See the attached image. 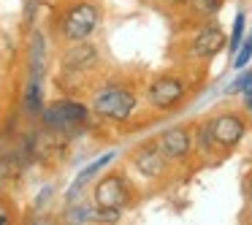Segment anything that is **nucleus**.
Returning a JSON list of instances; mask_svg holds the SVG:
<instances>
[{
    "label": "nucleus",
    "instance_id": "nucleus-17",
    "mask_svg": "<svg viewBox=\"0 0 252 225\" xmlns=\"http://www.w3.org/2000/svg\"><path fill=\"white\" fill-rule=\"evenodd\" d=\"M220 0H203V11H214Z\"/></svg>",
    "mask_w": 252,
    "mask_h": 225
},
{
    "label": "nucleus",
    "instance_id": "nucleus-10",
    "mask_svg": "<svg viewBox=\"0 0 252 225\" xmlns=\"http://www.w3.org/2000/svg\"><path fill=\"white\" fill-rule=\"evenodd\" d=\"M111 160H114V152H106V155H103V158H98V160H95V163H90V165H87V168H84V171H82V174H79V176H76V185H73V187H71V193H68V201H71V198H73V195H76V193H79V190H82V187H84V185H87V179H93V176H95V174H98V171H100V168H103V165H109V163H111Z\"/></svg>",
    "mask_w": 252,
    "mask_h": 225
},
{
    "label": "nucleus",
    "instance_id": "nucleus-16",
    "mask_svg": "<svg viewBox=\"0 0 252 225\" xmlns=\"http://www.w3.org/2000/svg\"><path fill=\"white\" fill-rule=\"evenodd\" d=\"M93 217V209H73V212H68V220H90Z\"/></svg>",
    "mask_w": 252,
    "mask_h": 225
},
{
    "label": "nucleus",
    "instance_id": "nucleus-1",
    "mask_svg": "<svg viewBox=\"0 0 252 225\" xmlns=\"http://www.w3.org/2000/svg\"><path fill=\"white\" fill-rule=\"evenodd\" d=\"M93 109L98 111L100 117H109V120H125V117H130V111L136 109V98L122 87H109V90L95 95Z\"/></svg>",
    "mask_w": 252,
    "mask_h": 225
},
{
    "label": "nucleus",
    "instance_id": "nucleus-14",
    "mask_svg": "<svg viewBox=\"0 0 252 225\" xmlns=\"http://www.w3.org/2000/svg\"><path fill=\"white\" fill-rule=\"evenodd\" d=\"M241 33H244V14H236V22H233V33H230V52H236V49H239Z\"/></svg>",
    "mask_w": 252,
    "mask_h": 225
},
{
    "label": "nucleus",
    "instance_id": "nucleus-15",
    "mask_svg": "<svg viewBox=\"0 0 252 225\" xmlns=\"http://www.w3.org/2000/svg\"><path fill=\"white\" fill-rule=\"evenodd\" d=\"M250 57H252V35L241 44V49H239V55H236V60H233V65L236 68H244L247 63H250Z\"/></svg>",
    "mask_w": 252,
    "mask_h": 225
},
{
    "label": "nucleus",
    "instance_id": "nucleus-19",
    "mask_svg": "<svg viewBox=\"0 0 252 225\" xmlns=\"http://www.w3.org/2000/svg\"><path fill=\"white\" fill-rule=\"evenodd\" d=\"M174 3H192V0H174Z\"/></svg>",
    "mask_w": 252,
    "mask_h": 225
},
{
    "label": "nucleus",
    "instance_id": "nucleus-7",
    "mask_svg": "<svg viewBox=\"0 0 252 225\" xmlns=\"http://www.w3.org/2000/svg\"><path fill=\"white\" fill-rule=\"evenodd\" d=\"M187 149H190V133L182 130V128L165 130L160 136V152L165 158H182V155H187Z\"/></svg>",
    "mask_w": 252,
    "mask_h": 225
},
{
    "label": "nucleus",
    "instance_id": "nucleus-18",
    "mask_svg": "<svg viewBox=\"0 0 252 225\" xmlns=\"http://www.w3.org/2000/svg\"><path fill=\"white\" fill-rule=\"evenodd\" d=\"M6 220H8V217H6V214H0V223H6Z\"/></svg>",
    "mask_w": 252,
    "mask_h": 225
},
{
    "label": "nucleus",
    "instance_id": "nucleus-3",
    "mask_svg": "<svg viewBox=\"0 0 252 225\" xmlns=\"http://www.w3.org/2000/svg\"><path fill=\"white\" fill-rule=\"evenodd\" d=\"M87 109L82 103H71V100H57L44 111V122L49 128H73L79 122H84Z\"/></svg>",
    "mask_w": 252,
    "mask_h": 225
},
{
    "label": "nucleus",
    "instance_id": "nucleus-6",
    "mask_svg": "<svg viewBox=\"0 0 252 225\" xmlns=\"http://www.w3.org/2000/svg\"><path fill=\"white\" fill-rule=\"evenodd\" d=\"M212 136L217 138L222 147H233V144H239V138L244 136V122L236 114H220L217 120L212 122Z\"/></svg>",
    "mask_w": 252,
    "mask_h": 225
},
{
    "label": "nucleus",
    "instance_id": "nucleus-2",
    "mask_svg": "<svg viewBox=\"0 0 252 225\" xmlns=\"http://www.w3.org/2000/svg\"><path fill=\"white\" fill-rule=\"evenodd\" d=\"M95 25H98V8L93 3H79L68 11L65 22H63V33L71 41H84L95 30Z\"/></svg>",
    "mask_w": 252,
    "mask_h": 225
},
{
    "label": "nucleus",
    "instance_id": "nucleus-5",
    "mask_svg": "<svg viewBox=\"0 0 252 225\" xmlns=\"http://www.w3.org/2000/svg\"><path fill=\"white\" fill-rule=\"evenodd\" d=\"M95 201H98V206H114V209L125 206L127 190H125L120 176H106V179H100L98 187H95Z\"/></svg>",
    "mask_w": 252,
    "mask_h": 225
},
{
    "label": "nucleus",
    "instance_id": "nucleus-9",
    "mask_svg": "<svg viewBox=\"0 0 252 225\" xmlns=\"http://www.w3.org/2000/svg\"><path fill=\"white\" fill-rule=\"evenodd\" d=\"M138 168L144 171L147 176H158L163 171V163H165V155L160 152V147H147L144 152H138Z\"/></svg>",
    "mask_w": 252,
    "mask_h": 225
},
{
    "label": "nucleus",
    "instance_id": "nucleus-4",
    "mask_svg": "<svg viewBox=\"0 0 252 225\" xmlns=\"http://www.w3.org/2000/svg\"><path fill=\"white\" fill-rule=\"evenodd\" d=\"M182 95H185V90H182V84L176 82L174 76H163L149 87V100H152L158 109H171L174 103L182 100Z\"/></svg>",
    "mask_w": 252,
    "mask_h": 225
},
{
    "label": "nucleus",
    "instance_id": "nucleus-20",
    "mask_svg": "<svg viewBox=\"0 0 252 225\" xmlns=\"http://www.w3.org/2000/svg\"><path fill=\"white\" fill-rule=\"evenodd\" d=\"M250 190H252V185H250Z\"/></svg>",
    "mask_w": 252,
    "mask_h": 225
},
{
    "label": "nucleus",
    "instance_id": "nucleus-8",
    "mask_svg": "<svg viewBox=\"0 0 252 225\" xmlns=\"http://www.w3.org/2000/svg\"><path fill=\"white\" fill-rule=\"evenodd\" d=\"M225 46V35L220 28H206L201 30V35L195 38V44H192V49H195L198 57H212L214 52H220Z\"/></svg>",
    "mask_w": 252,
    "mask_h": 225
},
{
    "label": "nucleus",
    "instance_id": "nucleus-12",
    "mask_svg": "<svg viewBox=\"0 0 252 225\" xmlns=\"http://www.w3.org/2000/svg\"><path fill=\"white\" fill-rule=\"evenodd\" d=\"M95 60V49L93 46H76V49L71 52V55H68V65H84V63H93Z\"/></svg>",
    "mask_w": 252,
    "mask_h": 225
},
{
    "label": "nucleus",
    "instance_id": "nucleus-11",
    "mask_svg": "<svg viewBox=\"0 0 252 225\" xmlns=\"http://www.w3.org/2000/svg\"><path fill=\"white\" fill-rule=\"evenodd\" d=\"M30 71H33V79L44 76V38L38 33L33 35V46H30Z\"/></svg>",
    "mask_w": 252,
    "mask_h": 225
},
{
    "label": "nucleus",
    "instance_id": "nucleus-13",
    "mask_svg": "<svg viewBox=\"0 0 252 225\" xmlns=\"http://www.w3.org/2000/svg\"><path fill=\"white\" fill-rule=\"evenodd\" d=\"M25 103H28L30 111H38L41 109V82H38V79H30L28 95H25Z\"/></svg>",
    "mask_w": 252,
    "mask_h": 225
}]
</instances>
